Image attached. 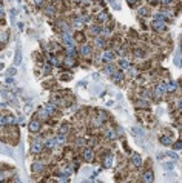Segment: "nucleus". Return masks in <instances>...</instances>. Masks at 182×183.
Here are the masks:
<instances>
[{
    "label": "nucleus",
    "mask_w": 182,
    "mask_h": 183,
    "mask_svg": "<svg viewBox=\"0 0 182 183\" xmlns=\"http://www.w3.org/2000/svg\"><path fill=\"white\" fill-rule=\"evenodd\" d=\"M151 28H153V31H156V33H165L167 31V23L165 22H161V20H153L151 22Z\"/></svg>",
    "instance_id": "nucleus-1"
},
{
    "label": "nucleus",
    "mask_w": 182,
    "mask_h": 183,
    "mask_svg": "<svg viewBox=\"0 0 182 183\" xmlns=\"http://www.w3.org/2000/svg\"><path fill=\"white\" fill-rule=\"evenodd\" d=\"M43 148H45V143L43 142H34L33 145H31V152L33 154H40L42 151H43Z\"/></svg>",
    "instance_id": "nucleus-2"
},
{
    "label": "nucleus",
    "mask_w": 182,
    "mask_h": 183,
    "mask_svg": "<svg viewBox=\"0 0 182 183\" xmlns=\"http://www.w3.org/2000/svg\"><path fill=\"white\" fill-rule=\"evenodd\" d=\"M28 128H29V131H31V132H39V131H40V128H42L40 120H37V119L31 120L29 125H28Z\"/></svg>",
    "instance_id": "nucleus-3"
},
{
    "label": "nucleus",
    "mask_w": 182,
    "mask_h": 183,
    "mask_svg": "<svg viewBox=\"0 0 182 183\" xmlns=\"http://www.w3.org/2000/svg\"><path fill=\"white\" fill-rule=\"evenodd\" d=\"M165 92H167V85H165V82L159 83L157 86H156V89H154V96H156V97H162Z\"/></svg>",
    "instance_id": "nucleus-4"
},
{
    "label": "nucleus",
    "mask_w": 182,
    "mask_h": 183,
    "mask_svg": "<svg viewBox=\"0 0 182 183\" xmlns=\"http://www.w3.org/2000/svg\"><path fill=\"white\" fill-rule=\"evenodd\" d=\"M104 137H105L106 140H116V139H117V132H116V129H113V128L105 129Z\"/></svg>",
    "instance_id": "nucleus-5"
},
{
    "label": "nucleus",
    "mask_w": 182,
    "mask_h": 183,
    "mask_svg": "<svg viewBox=\"0 0 182 183\" xmlns=\"http://www.w3.org/2000/svg\"><path fill=\"white\" fill-rule=\"evenodd\" d=\"M113 59H114V52L113 51H104V52H102L100 60L104 62V63H110Z\"/></svg>",
    "instance_id": "nucleus-6"
},
{
    "label": "nucleus",
    "mask_w": 182,
    "mask_h": 183,
    "mask_svg": "<svg viewBox=\"0 0 182 183\" xmlns=\"http://www.w3.org/2000/svg\"><path fill=\"white\" fill-rule=\"evenodd\" d=\"M80 54L83 57H90L93 54V49H91V46L88 43H82V46H80Z\"/></svg>",
    "instance_id": "nucleus-7"
},
{
    "label": "nucleus",
    "mask_w": 182,
    "mask_h": 183,
    "mask_svg": "<svg viewBox=\"0 0 182 183\" xmlns=\"http://www.w3.org/2000/svg\"><path fill=\"white\" fill-rule=\"evenodd\" d=\"M82 157H83V160H85V162H91V160L94 159V152H93V149L87 148V149H83Z\"/></svg>",
    "instance_id": "nucleus-8"
},
{
    "label": "nucleus",
    "mask_w": 182,
    "mask_h": 183,
    "mask_svg": "<svg viewBox=\"0 0 182 183\" xmlns=\"http://www.w3.org/2000/svg\"><path fill=\"white\" fill-rule=\"evenodd\" d=\"M110 20V16H108V12H99L97 14V25H102V23H106V22Z\"/></svg>",
    "instance_id": "nucleus-9"
},
{
    "label": "nucleus",
    "mask_w": 182,
    "mask_h": 183,
    "mask_svg": "<svg viewBox=\"0 0 182 183\" xmlns=\"http://www.w3.org/2000/svg\"><path fill=\"white\" fill-rule=\"evenodd\" d=\"M153 178H154L153 171H145L144 174H142V182H144V183H151Z\"/></svg>",
    "instance_id": "nucleus-10"
},
{
    "label": "nucleus",
    "mask_w": 182,
    "mask_h": 183,
    "mask_svg": "<svg viewBox=\"0 0 182 183\" xmlns=\"http://www.w3.org/2000/svg\"><path fill=\"white\" fill-rule=\"evenodd\" d=\"M45 148H48V149H54L56 146H57V140H56V137H52V139H46L45 142Z\"/></svg>",
    "instance_id": "nucleus-11"
},
{
    "label": "nucleus",
    "mask_w": 182,
    "mask_h": 183,
    "mask_svg": "<svg viewBox=\"0 0 182 183\" xmlns=\"http://www.w3.org/2000/svg\"><path fill=\"white\" fill-rule=\"evenodd\" d=\"M73 26H74V29H82V26H83V20H82V17H74L73 19Z\"/></svg>",
    "instance_id": "nucleus-12"
},
{
    "label": "nucleus",
    "mask_w": 182,
    "mask_h": 183,
    "mask_svg": "<svg viewBox=\"0 0 182 183\" xmlns=\"http://www.w3.org/2000/svg\"><path fill=\"white\" fill-rule=\"evenodd\" d=\"M94 45H96L97 48H105V45H106L105 37H102V35H97L96 40H94Z\"/></svg>",
    "instance_id": "nucleus-13"
},
{
    "label": "nucleus",
    "mask_w": 182,
    "mask_h": 183,
    "mask_svg": "<svg viewBox=\"0 0 182 183\" xmlns=\"http://www.w3.org/2000/svg\"><path fill=\"white\" fill-rule=\"evenodd\" d=\"M113 154H106L105 157H104V166L105 168H111V165H113Z\"/></svg>",
    "instance_id": "nucleus-14"
},
{
    "label": "nucleus",
    "mask_w": 182,
    "mask_h": 183,
    "mask_svg": "<svg viewBox=\"0 0 182 183\" xmlns=\"http://www.w3.org/2000/svg\"><path fill=\"white\" fill-rule=\"evenodd\" d=\"M165 85H167V92H175L177 89V82H175V80H170Z\"/></svg>",
    "instance_id": "nucleus-15"
},
{
    "label": "nucleus",
    "mask_w": 182,
    "mask_h": 183,
    "mask_svg": "<svg viewBox=\"0 0 182 183\" xmlns=\"http://www.w3.org/2000/svg\"><path fill=\"white\" fill-rule=\"evenodd\" d=\"M90 33L93 34V35H100V33H102V28H100V25H91L90 26Z\"/></svg>",
    "instance_id": "nucleus-16"
},
{
    "label": "nucleus",
    "mask_w": 182,
    "mask_h": 183,
    "mask_svg": "<svg viewBox=\"0 0 182 183\" xmlns=\"http://www.w3.org/2000/svg\"><path fill=\"white\" fill-rule=\"evenodd\" d=\"M131 163H133V166H140V163H142V159H140V154H133V157H131Z\"/></svg>",
    "instance_id": "nucleus-17"
},
{
    "label": "nucleus",
    "mask_w": 182,
    "mask_h": 183,
    "mask_svg": "<svg viewBox=\"0 0 182 183\" xmlns=\"http://www.w3.org/2000/svg\"><path fill=\"white\" fill-rule=\"evenodd\" d=\"M77 51H76V46H66V57H76Z\"/></svg>",
    "instance_id": "nucleus-18"
},
{
    "label": "nucleus",
    "mask_w": 182,
    "mask_h": 183,
    "mask_svg": "<svg viewBox=\"0 0 182 183\" xmlns=\"http://www.w3.org/2000/svg\"><path fill=\"white\" fill-rule=\"evenodd\" d=\"M45 12L48 16H54V12H56V8H54V5L52 3H48V5H45Z\"/></svg>",
    "instance_id": "nucleus-19"
},
{
    "label": "nucleus",
    "mask_w": 182,
    "mask_h": 183,
    "mask_svg": "<svg viewBox=\"0 0 182 183\" xmlns=\"http://www.w3.org/2000/svg\"><path fill=\"white\" fill-rule=\"evenodd\" d=\"M113 79H114V82H117V83H121L122 82V80H123V73H122V71H116V73H114L113 74Z\"/></svg>",
    "instance_id": "nucleus-20"
},
{
    "label": "nucleus",
    "mask_w": 182,
    "mask_h": 183,
    "mask_svg": "<svg viewBox=\"0 0 182 183\" xmlns=\"http://www.w3.org/2000/svg\"><path fill=\"white\" fill-rule=\"evenodd\" d=\"M37 115H39V117H40V119H43V120L50 117V114H48V111H46V108H43V109L40 108V109L37 111Z\"/></svg>",
    "instance_id": "nucleus-21"
},
{
    "label": "nucleus",
    "mask_w": 182,
    "mask_h": 183,
    "mask_svg": "<svg viewBox=\"0 0 182 183\" xmlns=\"http://www.w3.org/2000/svg\"><path fill=\"white\" fill-rule=\"evenodd\" d=\"M148 14H150V8H148V6H140V8H139V16L147 17Z\"/></svg>",
    "instance_id": "nucleus-22"
},
{
    "label": "nucleus",
    "mask_w": 182,
    "mask_h": 183,
    "mask_svg": "<svg viewBox=\"0 0 182 183\" xmlns=\"http://www.w3.org/2000/svg\"><path fill=\"white\" fill-rule=\"evenodd\" d=\"M116 71H117V68H114L113 65H106V66H105V73H106V74H110V75H113L114 73H116Z\"/></svg>",
    "instance_id": "nucleus-23"
},
{
    "label": "nucleus",
    "mask_w": 182,
    "mask_h": 183,
    "mask_svg": "<svg viewBox=\"0 0 182 183\" xmlns=\"http://www.w3.org/2000/svg\"><path fill=\"white\" fill-rule=\"evenodd\" d=\"M119 66H121L122 69H128V68H130V62L125 60V59H122V60H119Z\"/></svg>",
    "instance_id": "nucleus-24"
},
{
    "label": "nucleus",
    "mask_w": 182,
    "mask_h": 183,
    "mask_svg": "<svg viewBox=\"0 0 182 183\" xmlns=\"http://www.w3.org/2000/svg\"><path fill=\"white\" fill-rule=\"evenodd\" d=\"M20 62H22V51L17 49L16 57H14V65H20Z\"/></svg>",
    "instance_id": "nucleus-25"
},
{
    "label": "nucleus",
    "mask_w": 182,
    "mask_h": 183,
    "mask_svg": "<svg viewBox=\"0 0 182 183\" xmlns=\"http://www.w3.org/2000/svg\"><path fill=\"white\" fill-rule=\"evenodd\" d=\"M42 169H43V163L35 162V163L33 165V171H34V172H39V171H42Z\"/></svg>",
    "instance_id": "nucleus-26"
},
{
    "label": "nucleus",
    "mask_w": 182,
    "mask_h": 183,
    "mask_svg": "<svg viewBox=\"0 0 182 183\" xmlns=\"http://www.w3.org/2000/svg\"><path fill=\"white\" fill-rule=\"evenodd\" d=\"M161 143H162V145H171V137H170V136L161 137Z\"/></svg>",
    "instance_id": "nucleus-27"
},
{
    "label": "nucleus",
    "mask_w": 182,
    "mask_h": 183,
    "mask_svg": "<svg viewBox=\"0 0 182 183\" xmlns=\"http://www.w3.org/2000/svg\"><path fill=\"white\" fill-rule=\"evenodd\" d=\"M56 140H57V145H63V143H65V140H66L65 134H59V136L56 137Z\"/></svg>",
    "instance_id": "nucleus-28"
},
{
    "label": "nucleus",
    "mask_w": 182,
    "mask_h": 183,
    "mask_svg": "<svg viewBox=\"0 0 182 183\" xmlns=\"http://www.w3.org/2000/svg\"><path fill=\"white\" fill-rule=\"evenodd\" d=\"M33 3L37 8H45V0H33Z\"/></svg>",
    "instance_id": "nucleus-29"
},
{
    "label": "nucleus",
    "mask_w": 182,
    "mask_h": 183,
    "mask_svg": "<svg viewBox=\"0 0 182 183\" xmlns=\"http://www.w3.org/2000/svg\"><path fill=\"white\" fill-rule=\"evenodd\" d=\"M46 111H48V114H50V115H54V114H56V106L46 105Z\"/></svg>",
    "instance_id": "nucleus-30"
},
{
    "label": "nucleus",
    "mask_w": 182,
    "mask_h": 183,
    "mask_svg": "<svg viewBox=\"0 0 182 183\" xmlns=\"http://www.w3.org/2000/svg\"><path fill=\"white\" fill-rule=\"evenodd\" d=\"M8 125V115H0V126Z\"/></svg>",
    "instance_id": "nucleus-31"
},
{
    "label": "nucleus",
    "mask_w": 182,
    "mask_h": 183,
    "mask_svg": "<svg viewBox=\"0 0 182 183\" xmlns=\"http://www.w3.org/2000/svg\"><path fill=\"white\" fill-rule=\"evenodd\" d=\"M16 122H17V120H16L14 115H8V125H14Z\"/></svg>",
    "instance_id": "nucleus-32"
},
{
    "label": "nucleus",
    "mask_w": 182,
    "mask_h": 183,
    "mask_svg": "<svg viewBox=\"0 0 182 183\" xmlns=\"http://www.w3.org/2000/svg\"><path fill=\"white\" fill-rule=\"evenodd\" d=\"M65 132H68V125H62L60 126V134H65Z\"/></svg>",
    "instance_id": "nucleus-33"
},
{
    "label": "nucleus",
    "mask_w": 182,
    "mask_h": 183,
    "mask_svg": "<svg viewBox=\"0 0 182 183\" xmlns=\"http://www.w3.org/2000/svg\"><path fill=\"white\" fill-rule=\"evenodd\" d=\"M164 169H165V171H171V169H173V163H164Z\"/></svg>",
    "instance_id": "nucleus-34"
},
{
    "label": "nucleus",
    "mask_w": 182,
    "mask_h": 183,
    "mask_svg": "<svg viewBox=\"0 0 182 183\" xmlns=\"http://www.w3.org/2000/svg\"><path fill=\"white\" fill-rule=\"evenodd\" d=\"M173 148H175V149H182V142H181V140H177L176 143L173 145Z\"/></svg>",
    "instance_id": "nucleus-35"
},
{
    "label": "nucleus",
    "mask_w": 182,
    "mask_h": 183,
    "mask_svg": "<svg viewBox=\"0 0 182 183\" xmlns=\"http://www.w3.org/2000/svg\"><path fill=\"white\" fill-rule=\"evenodd\" d=\"M171 2H173V0H159V3H161V5H167V6L170 5Z\"/></svg>",
    "instance_id": "nucleus-36"
},
{
    "label": "nucleus",
    "mask_w": 182,
    "mask_h": 183,
    "mask_svg": "<svg viewBox=\"0 0 182 183\" xmlns=\"http://www.w3.org/2000/svg\"><path fill=\"white\" fill-rule=\"evenodd\" d=\"M134 54H136V57H142V56H144V52L137 49V51H134Z\"/></svg>",
    "instance_id": "nucleus-37"
},
{
    "label": "nucleus",
    "mask_w": 182,
    "mask_h": 183,
    "mask_svg": "<svg viewBox=\"0 0 182 183\" xmlns=\"http://www.w3.org/2000/svg\"><path fill=\"white\" fill-rule=\"evenodd\" d=\"M128 3H130L131 6H136V3H137V0H127Z\"/></svg>",
    "instance_id": "nucleus-38"
},
{
    "label": "nucleus",
    "mask_w": 182,
    "mask_h": 183,
    "mask_svg": "<svg viewBox=\"0 0 182 183\" xmlns=\"http://www.w3.org/2000/svg\"><path fill=\"white\" fill-rule=\"evenodd\" d=\"M59 183H68V178H66V177H60Z\"/></svg>",
    "instance_id": "nucleus-39"
},
{
    "label": "nucleus",
    "mask_w": 182,
    "mask_h": 183,
    "mask_svg": "<svg viewBox=\"0 0 182 183\" xmlns=\"http://www.w3.org/2000/svg\"><path fill=\"white\" fill-rule=\"evenodd\" d=\"M76 145H77V146H82V145H83V139H77Z\"/></svg>",
    "instance_id": "nucleus-40"
},
{
    "label": "nucleus",
    "mask_w": 182,
    "mask_h": 183,
    "mask_svg": "<svg viewBox=\"0 0 182 183\" xmlns=\"http://www.w3.org/2000/svg\"><path fill=\"white\" fill-rule=\"evenodd\" d=\"M177 108H179V109H182V99H179V100H177Z\"/></svg>",
    "instance_id": "nucleus-41"
},
{
    "label": "nucleus",
    "mask_w": 182,
    "mask_h": 183,
    "mask_svg": "<svg viewBox=\"0 0 182 183\" xmlns=\"http://www.w3.org/2000/svg\"><path fill=\"white\" fill-rule=\"evenodd\" d=\"M14 73H16V69H10V71H8V74H10V75H12Z\"/></svg>",
    "instance_id": "nucleus-42"
},
{
    "label": "nucleus",
    "mask_w": 182,
    "mask_h": 183,
    "mask_svg": "<svg viewBox=\"0 0 182 183\" xmlns=\"http://www.w3.org/2000/svg\"><path fill=\"white\" fill-rule=\"evenodd\" d=\"M3 14V6H2V3H0V16Z\"/></svg>",
    "instance_id": "nucleus-43"
},
{
    "label": "nucleus",
    "mask_w": 182,
    "mask_h": 183,
    "mask_svg": "<svg viewBox=\"0 0 182 183\" xmlns=\"http://www.w3.org/2000/svg\"><path fill=\"white\" fill-rule=\"evenodd\" d=\"M2 68H3V65H0V69H2Z\"/></svg>",
    "instance_id": "nucleus-44"
},
{
    "label": "nucleus",
    "mask_w": 182,
    "mask_h": 183,
    "mask_svg": "<svg viewBox=\"0 0 182 183\" xmlns=\"http://www.w3.org/2000/svg\"><path fill=\"white\" fill-rule=\"evenodd\" d=\"M0 180H2V174H0Z\"/></svg>",
    "instance_id": "nucleus-45"
}]
</instances>
